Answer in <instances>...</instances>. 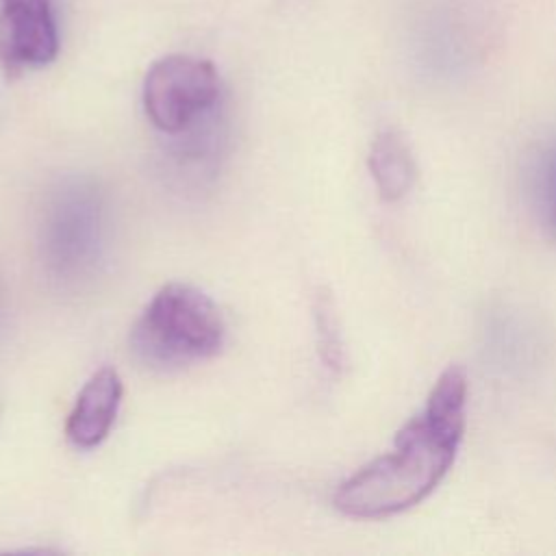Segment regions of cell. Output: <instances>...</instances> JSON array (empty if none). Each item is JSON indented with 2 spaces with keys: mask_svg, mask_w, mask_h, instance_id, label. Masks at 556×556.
<instances>
[{
  "mask_svg": "<svg viewBox=\"0 0 556 556\" xmlns=\"http://www.w3.org/2000/svg\"><path fill=\"white\" fill-rule=\"evenodd\" d=\"M523 328L508 315H500L489 326L491 337V350L497 354L502 363H517L523 361V354L528 350Z\"/></svg>",
  "mask_w": 556,
  "mask_h": 556,
  "instance_id": "obj_10",
  "label": "cell"
},
{
  "mask_svg": "<svg viewBox=\"0 0 556 556\" xmlns=\"http://www.w3.org/2000/svg\"><path fill=\"white\" fill-rule=\"evenodd\" d=\"M56 54L52 0H0V65L7 74L43 67Z\"/></svg>",
  "mask_w": 556,
  "mask_h": 556,
  "instance_id": "obj_5",
  "label": "cell"
},
{
  "mask_svg": "<svg viewBox=\"0 0 556 556\" xmlns=\"http://www.w3.org/2000/svg\"><path fill=\"white\" fill-rule=\"evenodd\" d=\"M141 96L152 126L165 135H176L215 111L219 76L206 59L167 54L150 65Z\"/></svg>",
  "mask_w": 556,
  "mask_h": 556,
  "instance_id": "obj_4",
  "label": "cell"
},
{
  "mask_svg": "<svg viewBox=\"0 0 556 556\" xmlns=\"http://www.w3.org/2000/svg\"><path fill=\"white\" fill-rule=\"evenodd\" d=\"M0 317H2V285H0Z\"/></svg>",
  "mask_w": 556,
  "mask_h": 556,
  "instance_id": "obj_11",
  "label": "cell"
},
{
  "mask_svg": "<svg viewBox=\"0 0 556 556\" xmlns=\"http://www.w3.org/2000/svg\"><path fill=\"white\" fill-rule=\"evenodd\" d=\"M469 382L450 365L426 406L397 432L393 450L374 458L334 491L332 504L354 519H384L424 502L447 476L467 426Z\"/></svg>",
  "mask_w": 556,
  "mask_h": 556,
  "instance_id": "obj_1",
  "label": "cell"
},
{
  "mask_svg": "<svg viewBox=\"0 0 556 556\" xmlns=\"http://www.w3.org/2000/svg\"><path fill=\"white\" fill-rule=\"evenodd\" d=\"M111 245L109 195L89 176L61 180L46 198L37 232L43 276L76 291L102 271Z\"/></svg>",
  "mask_w": 556,
  "mask_h": 556,
  "instance_id": "obj_2",
  "label": "cell"
},
{
  "mask_svg": "<svg viewBox=\"0 0 556 556\" xmlns=\"http://www.w3.org/2000/svg\"><path fill=\"white\" fill-rule=\"evenodd\" d=\"M315 328H317L319 356L324 358L326 367L339 371L345 363V350H343V339L339 330V319L334 315V304L328 295H317Z\"/></svg>",
  "mask_w": 556,
  "mask_h": 556,
  "instance_id": "obj_9",
  "label": "cell"
},
{
  "mask_svg": "<svg viewBox=\"0 0 556 556\" xmlns=\"http://www.w3.org/2000/svg\"><path fill=\"white\" fill-rule=\"evenodd\" d=\"M532 200L543 230L556 241V139L545 143L532 163Z\"/></svg>",
  "mask_w": 556,
  "mask_h": 556,
  "instance_id": "obj_8",
  "label": "cell"
},
{
  "mask_svg": "<svg viewBox=\"0 0 556 556\" xmlns=\"http://www.w3.org/2000/svg\"><path fill=\"white\" fill-rule=\"evenodd\" d=\"M124 384L113 367H102L83 384L67 415L65 434L72 445L89 450L100 445L117 417Z\"/></svg>",
  "mask_w": 556,
  "mask_h": 556,
  "instance_id": "obj_6",
  "label": "cell"
},
{
  "mask_svg": "<svg viewBox=\"0 0 556 556\" xmlns=\"http://www.w3.org/2000/svg\"><path fill=\"white\" fill-rule=\"evenodd\" d=\"M369 174L382 200H402L417 180V161L408 141L397 130H382L374 139L367 156Z\"/></svg>",
  "mask_w": 556,
  "mask_h": 556,
  "instance_id": "obj_7",
  "label": "cell"
},
{
  "mask_svg": "<svg viewBox=\"0 0 556 556\" xmlns=\"http://www.w3.org/2000/svg\"><path fill=\"white\" fill-rule=\"evenodd\" d=\"M226 339L217 304L189 282L161 287L130 330L137 361L156 371H176L213 358Z\"/></svg>",
  "mask_w": 556,
  "mask_h": 556,
  "instance_id": "obj_3",
  "label": "cell"
}]
</instances>
